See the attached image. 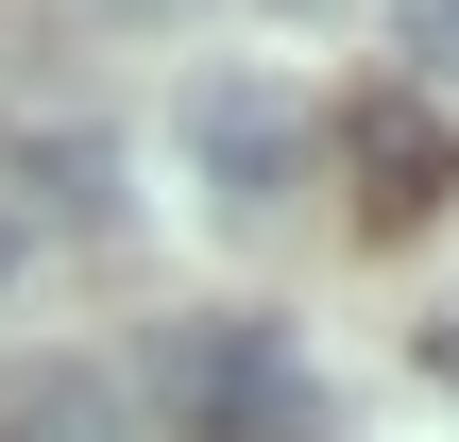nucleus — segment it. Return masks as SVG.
<instances>
[{
  "mask_svg": "<svg viewBox=\"0 0 459 442\" xmlns=\"http://www.w3.org/2000/svg\"><path fill=\"white\" fill-rule=\"evenodd\" d=\"M170 153H187V187H204L221 238H273L290 187H307V85H273V68H204V85L170 102Z\"/></svg>",
  "mask_w": 459,
  "mask_h": 442,
  "instance_id": "2",
  "label": "nucleus"
},
{
  "mask_svg": "<svg viewBox=\"0 0 459 442\" xmlns=\"http://www.w3.org/2000/svg\"><path fill=\"white\" fill-rule=\"evenodd\" d=\"M426 375H443V392H459V307H443V324H426Z\"/></svg>",
  "mask_w": 459,
  "mask_h": 442,
  "instance_id": "8",
  "label": "nucleus"
},
{
  "mask_svg": "<svg viewBox=\"0 0 459 442\" xmlns=\"http://www.w3.org/2000/svg\"><path fill=\"white\" fill-rule=\"evenodd\" d=\"M136 392H153L187 442H307V426H324V375H307V341H290V324H255V307L153 324Z\"/></svg>",
  "mask_w": 459,
  "mask_h": 442,
  "instance_id": "1",
  "label": "nucleus"
},
{
  "mask_svg": "<svg viewBox=\"0 0 459 442\" xmlns=\"http://www.w3.org/2000/svg\"><path fill=\"white\" fill-rule=\"evenodd\" d=\"M341 170H358V221H375V238H409V221L459 187V136L392 85V102H358V119H341Z\"/></svg>",
  "mask_w": 459,
  "mask_h": 442,
  "instance_id": "3",
  "label": "nucleus"
},
{
  "mask_svg": "<svg viewBox=\"0 0 459 442\" xmlns=\"http://www.w3.org/2000/svg\"><path fill=\"white\" fill-rule=\"evenodd\" d=\"M0 442H136V409H119V375L34 358V375H0Z\"/></svg>",
  "mask_w": 459,
  "mask_h": 442,
  "instance_id": "5",
  "label": "nucleus"
},
{
  "mask_svg": "<svg viewBox=\"0 0 459 442\" xmlns=\"http://www.w3.org/2000/svg\"><path fill=\"white\" fill-rule=\"evenodd\" d=\"M392 34H409V68H426V85H459V0H392Z\"/></svg>",
  "mask_w": 459,
  "mask_h": 442,
  "instance_id": "6",
  "label": "nucleus"
},
{
  "mask_svg": "<svg viewBox=\"0 0 459 442\" xmlns=\"http://www.w3.org/2000/svg\"><path fill=\"white\" fill-rule=\"evenodd\" d=\"M17 273H34V221H17V187H0V290H17Z\"/></svg>",
  "mask_w": 459,
  "mask_h": 442,
  "instance_id": "7",
  "label": "nucleus"
},
{
  "mask_svg": "<svg viewBox=\"0 0 459 442\" xmlns=\"http://www.w3.org/2000/svg\"><path fill=\"white\" fill-rule=\"evenodd\" d=\"M17 221H51V238H102V221H119V136H85V119L17 136Z\"/></svg>",
  "mask_w": 459,
  "mask_h": 442,
  "instance_id": "4",
  "label": "nucleus"
}]
</instances>
